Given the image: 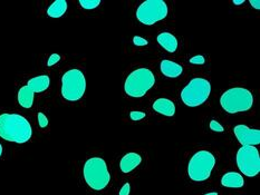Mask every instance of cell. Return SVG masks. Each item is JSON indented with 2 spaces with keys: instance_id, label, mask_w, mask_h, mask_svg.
<instances>
[{
  "instance_id": "obj_21",
  "label": "cell",
  "mask_w": 260,
  "mask_h": 195,
  "mask_svg": "<svg viewBox=\"0 0 260 195\" xmlns=\"http://www.w3.org/2000/svg\"><path fill=\"white\" fill-rule=\"evenodd\" d=\"M38 124L42 128L48 126V119L46 117V115L42 113V111L41 113H38Z\"/></svg>"
},
{
  "instance_id": "obj_14",
  "label": "cell",
  "mask_w": 260,
  "mask_h": 195,
  "mask_svg": "<svg viewBox=\"0 0 260 195\" xmlns=\"http://www.w3.org/2000/svg\"><path fill=\"white\" fill-rule=\"evenodd\" d=\"M153 109L161 115L172 117L175 114V105L168 98H159L153 103Z\"/></svg>"
},
{
  "instance_id": "obj_23",
  "label": "cell",
  "mask_w": 260,
  "mask_h": 195,
  "mask_svg": "<svg viewBox=\"0 0 260 195\" xmlns=\"http://www.w3.org/2000/svg\"><path fill=\"white\" fill-rule=\"evenodd\" d=\"M60 60V56L58 54H53L49 56V58L47 60V66H54L58 63V61Z\"/></svg>"
},
{
  "instance_id": "obj_8",
  "label": "cell",
  "mask_w": 260,
  "mask_h": 195,
  "mask_svg": "<svg viewBox=\"0 0 260 195\" xmlns=\"http://www.w3.org/2000/svg\"><path fill=\"white\" fill-rule=\"evenodd\" d=\"M168 5L163 0H146L137 9V18L141 24L152 26L168 16Z\"/></svg>"
},
{
  "instance_id": "obj_3",
  "label": "cell",
  "mask_w": 260,
  "mask_h": 195,
  "mask_svg": "<svg viewBox=\"0 0 260 195\" xmlns=\"http://www.w3.org/2000/svg\"><path fill=\"white\" fill-rule=\"evenodd\" d=\"M253 95L244 87H234L225 91L220 97V105L229 114L242 113L253 106Z\"/></svg>"
},
{
  "instance_id": "obj_20",
  "label": "cell",
  "mask_w": 260,
  "mask_h": 195,
  "mask_svg": "<svg viewBox=\"0 0 260 195\" xmlns=\"http://www.w3.org/2000/svg\"><path fill=\"white\" fill-rule=\"evenodd\" d=\"M209 126H210V130L211 131H213V132H219V133H221V132H223L224 130H223V127H222V125L220 124V123L218 122V121H216V120H212L211 122H210V124H209Z\"/></svg>"
},
{
  "instance_id": "obj_9",
  "label": "cell",
  "mask_w": 260,
  "mask_h": 195,
  "mask_svg": "<svg viewBox=\"0 0 260 195\" xmlns=\"http://www.w3.org/2000/svg\"><path fill=\"white\" fill-rule=\"evenodd\" d=\"M236 163L245 176H257L260 172V156L256 146H241L237 152Z\"/></svg>"
},
{
  "instance_id": "obj_18",
  "label": "cell",
  "mask_w": 260,
  "mask_h": 195,
  "mask_svg": "<svg viewBox=\"0 0 260 195\" xmlns=\"http://www.w3.org/2000/svg\"><path fill=\"white\" fill-rule=\"evenodd\" d=\"M67 10V3L65 0H56L47 9V15L52 18H60Z\"/></svg>"
},
{
  "instance_id": "obj_15",
  "label": "cell",
  "mask_w": 260,
  "mask_h": 195,
  "mask_svg": "<svg viewBox=\"0 0 260 195\" xmlns=\"http://www.w3.org/2000/svg\"><path fill=\"white\" fill-rule=\"evenodd\" d=\"M157 43L162 48H165L168 53H174L178 49V39L171 32H161L156 38Z\"/></svg>"
},
{
  "instance_id": "obj_16",
  "label": "cell",
  "mask_w": 260,
  "mask_h": 195,
  "mask_svg": "<svg viewBox=\"0 0 260 195\" xmlns=\"http://www.w3.org/2000/svg\"><path fill=\"white\" fill-rule=\"evenodd\" d=\"M50 85V78L47 75H41L31 78L28 81L27 86L29 87L34 93H43L47 91Z\"/></svg>"
},
{
  "instance_id": "obj_13",
  "label": "cell",
  "mask_w": 260,
  "mask_h": 195,
  "mask_svg": "<svg viewBox=\"0 0 260 195\" xmlns=\"http://www.w3.org/2000/svg\"><path fill=\"white\" fill-rule=\"evenodd\" d=\"M221 185L230 188H240L245 185V180L240 173L228 172L221 178Z\"/></svg>"
},
{
  "instance_id": "obj_29",
  "label": "cell",
  "mask_w": 260,
  "mask_h": 195,
  "mask_svg": "<svg viewBox=\"0 0 260 195\" xmlns=\"http://www.w3.org/2000/svg\"><path fill=\"white\" fill-rule=\"evenodd\" d=\"M2 155H3V145L0 144V158H2Z\"/></svg>"
},
{
  "instance_id": "obj_26",
  "label": "cell",
  "mask_w": 260,
  "mask_h": 195,
  "mask_svg": "<svg viewBox=\"0 0 260 195\" xmlns=\"http://www.w3.org/2000/svg\"><path fill=\"white\" fill-rule=\"evenodd\" d=\"M129 192H131V185H129V183H125L120 189L118 195H129Z\"/></svg>"
},
{
  "instance_id": "obj_17",
  "label": "cell",
  "mask_w": 260,
  "mask_h": 195,
  "mask_svg": "<svg viewBox=\"0 0 260 195\" xmlns=\"http://www.w3.org/2000/svg\"><path fill=\"white\" fill-rule=\"evenodd\" d=\"M34 94L35 93H34L27 85L22 86L19 89L18 95H17V99H18V103L21 107H24V108H31L32 107Z\"/></svg>"
},
{
  "instance_id": "obj_22",
  "label": "cell",
  "mask_w": 260,
  "mask_h": 195,
  "mask_svg": "<svg viewBox=\"0 0 260 195\" xmlns=\"http://www.w3.org/2000/svg\"><path fill=\"white\" fill-rule=\"evenodd\" d=\"M129 117H131L132 121H141L145 117V113H144V111L133 110V111H131V113H129Z\"/></svg>"
},
{
  "instance_id": "obj_25",
  "label": "cell",
  "mask_w": 260,
  "mask_h": 195,
  "mask_svg": "<svg viewBox=\"0 0 260 195\" xmlns=\"http://www.w3.org/2000/svg\"><path fill=\"white\" fill-rule=\"evenodd\" d=\"M133 44L135 45V46H146L148 45V41L146 39L142 38V37H139V36H135L133 38Z\"/></svg>"
},
{
  "instance_id": "obj_6",
  "label": "cell",
  "mask_w": 260,
  "mask_h": 195,
  "mask_svg": "<svg viewBox=\"0 0 260 195\" xmlns=\"http://www.w3.org/2000/svg\"><path fill=\"white\" fill-rule=\"evenodd\" d=\"M216 156L209 150H199L190 159L188 174L192 181L203 182L210 177L216 166Z\"/></svg>"
},
{
  "instance_id": "obj_2",
  "label": "cell",
  "mask_w": 260,
  "mask_h": 195,
  "mask_svg": "<svg viewBox=\"0 0 260 195\" xmlns=\"http://www.w3.org/2000/svg\"><path fill=\"white\" fill-rule=\"evenodd\" d=\"M83 175L87 185L95 191L104 189L111 181V174L106 162L98 156L90 158L85 162L83 167Z\"/></svg>"
},
{
  "instance_id": "obj_10",
  "label": "cell",
  "mask_w": 260,
  "mask_h": 195,
  "mask_svg": "<svg viewBox=\"0 0 260 195\" xmlns=\"http://www.w3.org/2000/svg\"><path fill=\"white\" fill-rule=\"evenodd\" d=\"M236 138L242 146H256L260 143V131L240 124L234 128Z\"/></svg>"
},
{
  "instance_id": "obj_1",
  "label": "cell",
  "mask_w": 260,
  "mask_h": 195,
  "mask_svg": "<svg viewBox=\"0 0 260 195\" xmlns=\"http://www.w3.org/2000/svg\"><path fill=\"white\" fill-rule=\"evenodd\" d=\"M32 135L30 123L19 114L4 113L0 115V137L5 141L24 144Z\"/></svg>"
},
{
  "instance_id": "obj_11",
  "label": "cell",
  "mask_w": 260,
  "mask_h": 195,
  "mask_svg": "<svg viewBox=\"0 0 260 195\" xmlns=\"http://www.w3.org/2000/svg\"><path fill=\"white\" fill-rule=\"evenodd\" d=\"M142 158L138 153H128L124 155L120 162V169L123 173H129L141 164Z\"/></svg>"
},
{
  "instance_id": "obj_28",
  "label": "cell",
  "mask_w": 260,
  "mask_h": 195,
  "mask_svg": "<svg viewBox=\"0 0 260 195\" xmlns=\"http://www.w3.org/2000/svg\"><path fill=\"white\" fill-rule=\"evenodd\" d=\"M233 3H234L236 6H239V5L245 4V0H234Z\"/></svg>"
},
{
  "instance_id": "obj_4",
  "label": "cell",
  "mask_w": 260,
  "mask_h": 195,
  "mask_svg": "<svg viewBox=\"0 0 260 195\" xmlns=\"http://www.w3.org/2000/svg\"><path fill=\"white\" fill-rule=\"evenodd\" d=\"M155 76L149 68H138L133 70L124 84V91L129 97L141 98L154 86Z\"/></svg>"
},
{
  "instance_id": "obj_30",
  "label": "cell",
  "mask_w": 260,
  "mask_h": 195,
  "mask_svg": "<svg viewBox=\"0 0 260 195\" xmlns=\"http://www.w3.org/2000/svg\"><path fill=\"white\" fill-rule=\"evenodd\" d=\"M205 195H218V193L217 192H211V193H207Z\"/></svg>"
},
{
  "instance_id": "obj_24",
  "label": "cell",
  "mask_w": 260,
  "mask_h": 195,
  "mask_svg": "<svg viewBox=\"0 0 260 195\" xmlns=\"http://www.w3.org/2000/svg\"><path fill=\"white\" fill-rule=\"evenodd\" d=\"M190 63L193 64V65H203L206 63V59H205V57H203V56L198 55V56H194V57H192L190 59Z\"/></svg>"
},
{
  "instance_id": "obj_27",
  "label": "cell",
  "mask_w": 260,
  "mask_h": 195,
  "mask_svg": "<svg viewBox=\"0 0 260 195\" xmlns=\"http://www.w3.org/2000/svg\"><path fill=\"white\" fill-rule=\"evenodd\" d=\"M249 4L252 6L253 8H255L256 10H259L260 9V2L259 0H250Z\"/></svg>"
},
{
  "instance_id": "obj_12",
  "label": "cell",
  "mask_w": 260,
  "mask_h": 195,
  "mask_svg": "<svg viewBox=\"0 0 260 195\" xmlns=\"http://www.w3.org/2000/svg\"><path fill=\"white\" fill-rule=\"evenodd\" d=\"M160 68H161L162 74L168 78H177L182 74L183 71L182 66L174 63V61L170 59H163L161 61Z\"/></svg>"
},
{
  "instance_id": "obj_5",
  "label": "cell",
  "mask_w": 260,
  "mask_h": 195,
  "mask_svg": "<svg viewBox=\"0 0 260 195\" xmlns=\"http://www.w3.org/2000/svg\"><path fill=\"white\" fill-rule=\"evenodd\" d=\"M211 94V84L206 78L197 77L191 80L182 92L181 99L188 107H198L207 102Z\"/></svg>"
},
{
  "instance_id": "obj_19",
  "label": "cell",
  "mask_w": 260,
  "mask_h": 195,
  "mask_svg": "<svg viewBox=\"0 0 260 195\" xmlns=\"http://www.w3.org/2000/svg\"><path fill=\"white\" fill-rule=\"evenodd\" d=\"M80 5L84 9L92 10V9L98 8L101 5V2L100 0H80Z\"/></svg>"
},
{
  "instance_id": "obj_7",
  "label": "cell",
  "mask_w": 260,
  "mask_h": 195,
  "mask_svg": "<svg viewBox=\"0 0 260 195\" xmlns=\"http://www.w3.org/2000/svg\"><path fill=\"white\" fill-rule=\"evenodd\" d=\"M86 92V78L80 69L67 70L61 77V96L69 102L80 100Z\"/></svg>"
}]
</instances>
